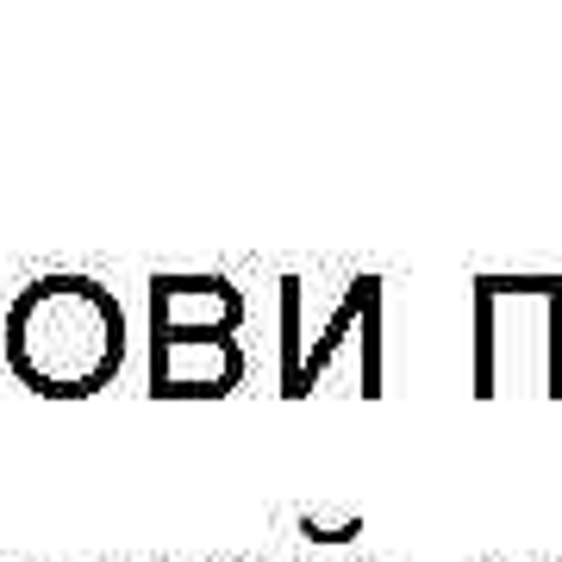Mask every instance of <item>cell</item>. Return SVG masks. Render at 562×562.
I'll use <instances>...</instances> for the list:
<instances>
[{"label":"cell","instance_id":"obj_6","mask_svg":"<svg viewBox=\"0 0 562 562\" xmlns=\"http://www.w3.org/2000/svg\"><path fill=\"white\" fill-rule=\"evenodd\" d=\"M181 562H213V557H181Z\"/></svg>","mask_w":562,"mask_h":562},{"label":"cell","instance_id":"obj_5","mask_svg":"<svg viewBox=\"0 0 562 562\" xmlns=\"http://www.w3.org/2000/svg\"><path fill=\"white\" fill-rule=\"evenodd\" d=\"M301 538L306 543H350L362 538V519H344V525H319L313 513H301Z\"/></svg>","mask_w":562,"mask_h":562},{"label":"cell","instance_id":"obj_7","mask_svg":"<svg viewBox=\"0 0 562 562\" xmlns=\"http://www.w3.org/2000/svg\"><path fill=\"white\" fill-rule=\"evenodd\" d=\"M288 562H294V557H288ZM369 562H375V557H369Z\"/></svg>","mask_w":562,"mask_h":562},{"label":"cell","instance_id":"obj_4","mask_svg":"<svg viewBox=\"0 0 562 562\" xmlns=\"http://www.w3.org/2000/svg\"><path fill=\"white\" fill-rule=\"evenodd\" d=\"M306 357V325H301V276H281V394L294 387Z\"/></svg>","mask_w":562,"mask_h":562},{"label":"cell","instance_id":"obj_3","mask_svg":"<svg viewBox=\"0 0 562 562\" xmlns=\"http://www.w3.org/2000/svg\"><path fill=\"white\" fill-rule=\"evenodd\" d=\"M344 344H362L357 394L362 401H382V276H357L350 288H344V301L331 306V319L319 325V338L306 344L301 375H294V387H288L281 401H306V394L325 382V369L338 362Z\"/></svg>","mask_w":562,"mask_h":562},{"label":"cell","instance_id":"obj_8","mask_svg":"<svg viewBox=\"0 0 562 562\" xmlns=\"http://www.w3.org/2000/svg\"><path fill=\"white\" fill-rule=\"evenodd\" d=\"M94 562H106V557H94Z\"/></svg>","mask_w":562,"mask_h":562},{"label":"cell","instance_id":"obj_2","mask_svg":"<svg viewBox=\"0 0 562 562\" xmlns=\"http://www.w3.org/2000/svg\"><path fill=\"white\" fill-rule=\"evenodd\" d=\"M244 294L206 269L150 276V394L225 401L244 382Z\"/></svg>","mask_w":562,"mask_h":562},{"label":"cell","instance_id":"obj_1","mask_svg":"<svg viewBox=\"0 0 562 562\" xmlns=\"http://www.w3.org/2000/svg\"><path fill=\"white\" fill-rule=\"evenodd\" d=\"M0 350L44 401H94L125 369V306L94 276H38L7 306Z\"/></svg>","mask_w":562,"mask_h":562},{"label":"cell","instance_id":"obj_9","mask_svg":"<svg viewBox=\"0 0 562 562\" xmlns=\"http://www.w3.org/2000/svg\"><path fill=\"white\" fill-rule=\"evenodd\" d=\"M531 562H538V557H531Z\"/></svg>","mask_w":562,"mask_h":562}]
</instances>
